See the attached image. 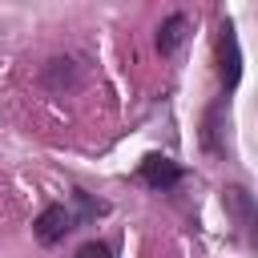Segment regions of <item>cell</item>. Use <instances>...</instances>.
Wrapping results in <instances>:
<instances>
[{
  "label": "cell",
  "instance_id": "7a4b0ae2",
  "mask_svg": "<svg viewBox=\"0 0 258 258\" xmlns=\"http://www.w3.org/2000/svg\"><path fill=\"white\" fill-rule=\"evenodd\" d=\"M73 226H77V218H73L64 206H44V210H40V218L32 222V234H36V242H40V246H56Z\"/></svg>",
  "mask_w": 258,
  "mask_h": 258
},
{
  "label": "cell",
  "instance_id": "5b68a950",
  "mask_svg": "<svg viewBox=\"0 0 258 258\" xmlns=\"http://www.w3.org/2000/svg\"><path fill=\"white\" fill-rule=\"evenodd\" d=\"M77 258H113V250H109L105 242H85V246L77 250Z\"/></svg>",
  "mask_w": 258,
  "mask_h": 258
},
{
  "label": "cell",
  "instance_id": "3957f363",
  "mask_svg": "<svg viewBox=\"0 0 258 258\" xmlns=\"http://www.w3.org/2000/svg\"><path fill=\"white\" fill-rule=\"evenodd\" d=\"M218 73H222V85L234 89L238 77H242V56H238V36L230 24H222V36H218Z\"/></svg>",
  "mask_w": 258,
  "mask_h": 258
},
{
  "label": "cell",
  "instance_id": "277c9868",
  "mask_svg": "<svg viewBox=\"0 0 258 258\" xmlns=\"http://www.w3.org/2000/svg\"><path fill=\"white\" fill-rule=\"evenodd\" d=\"M185 28H189V20H185L181 12H173V16H169V20H165V24L157 28V48H161V52H173V48L181 44Z\"/></svg>",
  "mask_w": 258,
  "mask_h": 258
},
{
  "label": "cell",
  "instance_id": "6da1fadb",
  "mask_svg": "<svg viewBox=\"0 0 258 258\" xmlns=\"http://www.w3.org/2000/svg\"><path fill=\"white\" fill-rule=\"evenodd\" d=\"M137 177H141L149 189H157V194H169V189L181 181V165H177L173 157H165V153H149V157L137 165Z\"/></svg>",
  "mask_w": 258,
  "mask_h": 258
}]
</instances>
